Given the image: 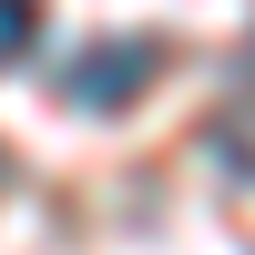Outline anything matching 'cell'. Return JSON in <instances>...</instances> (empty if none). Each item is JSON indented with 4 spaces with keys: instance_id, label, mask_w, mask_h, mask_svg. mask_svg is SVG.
Segmentation results:
<instances>
[{
    "instance_id": "obj_1",
    "label": "cell",
    "mask_w": 255,
    "mask_h": 255,
    "mask_svg": "<svg viewBox=\"0 0 255 255\" xmlns=\"http://www.w3.org/2000/svg\"><path fill=\"white\" fill-rule=\"evenodd\" d=\"M153 72H163V41H92V51L61 72V102H82V113H123Z\"/></svg>"
},
{
    "instance_id": "obj_2",
    "label": "cell",
    "mask_w": 255,
    "mask_h": 255,
    "mask_svg": "<svg viewBox=\"0 0 255 255\" xmlns=\"http://www.w3.org/2000/svg\"><path fill=\"white\" fill-rule=\"evenodd\" d=\"M41 20H51V0H0V61H20L41 41Z\"/></svg>"
}]
</instances>
